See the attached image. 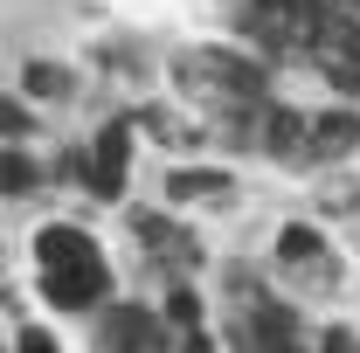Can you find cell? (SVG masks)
I'll use <instances>...</instances> for the list:
<instances>
[{
  "label": "cell",
  "instance_id": "9",
  "mask_svg": "<svg viewBox=\"0 0 360 353\" xmlns=\"http://www.w3.org/2000/svg\"><path fill=\"white\" fill-rule=\"evenodd\" d=\"M28 187H35V167L21 153H0V194H28Z\"/></svg>",
  "mask_w": 360,
  "mask_h": 353
},
{
  "label": "cell",
  "instance_id": "7",
  "mask_svg": "<svg viewBox=\"0 0 360 353\" xmlns=\"http://www.w3.org/2000/svg\"><path fill=\"white\" fill-rule=\"evenodd\" d=\"M104 340H111V347H153V319L132 312V305H118L104 319Z\"/></svg>",
  "mask_w": 360,
  "mask_h": 353
},
{
  "label": "cell",
  "instance_id": "11",
  "mask_svg": "<svg viewBox=\"0 0 360 353\" xmlns=\"http://www.w3.org/2000/svg\"><path fill=\"white\" fill-rule=\"evenodd\" d=\"M194 194H222V174H174V201H194Z\"/></svg>",
  "mask_w": 360,
  "mask_h": 353
},
{
  "label": "cell",
  "instance_id": "14",
  "mask_svg": "<svg viewBox=\"0 0 360 353\" xmlns=\"http://www.w3.org/2000/svg\"><path fill=\"white\" fill-rule=\"evenodd\" d=\"M0 132H28V111L21 104H0Z\"/></svg>",
  "mask_w": 360,
  "mask_h": 353
},
{
  "label": "cell",
  "instance_id": "1",
  "mask_svg": "<svg viewBox=\"0 0 360 353\" xmlns=\"http://www.w3.org/2000/svg\"><path fill=\"white\" fill-rule=\"evenodd\" d=\"M250 35L333 90H360V0H257Z\"/></svg>",
  "mask_w": 360,
  "mask_h": 353
},
{
  "label": "cell",
  "instance_id": "12",
  "mask_svg": "<svg viewBox=\"0 0 360 353\" xmlns=\"http://www.w3.org/2000/svg\"><path fill=\"white\" fill-rule=\"evenodd\" d=\"M167 319H174V326H201V298H194V291H174Z\"/></svg>",
  "mask_w": 360,
  "mask_h": 353
},
{
  "label": "cell",
  "instance_id": "4",
  "mask_svg": "<svg viewBox=\"0 0 360 353\" xmlns=\"http://www.w3.org/2000/svg\"><path fill=\"white\" fill-rule=\"evenodd\" d=\"M84 167H90V194L118 201V194H125V167H132V125H111V132L97 139V153H90Z\"/></svg>",
  "mask_w": 360,
  "mask_h": 353
},
{
  "label": "cell",
  "instance_id": "6",
  "mask_svg": "<svg viewBox=\"0 0 360 353\" xmlns=\"http://www.w3.org/2000/svg\"><path fill=\"white\" fill-rule=\"evenodd\" d=\"M90 250H97V243H90L84 229H42V236H35V257H42V264H70V257H90Z\"/></svg>",
  "mask_w": 360,
  "mask_h": 353
},
{
  "label": "cell",
  "instance_id": "13",
  "mask_svg": "<svg viewBox=\"0 0 360 353\" xmlns=\"http://www.w3.org/2000/svg\"><path fill=\"white\" fill-rule=\"evenodd\" d=\"M28 90H35V97H56V90H63V70L35 63V70H28Z\"/></svg>",
  "mask_w": 360,
  "mask_h": 353
},
{
  "label": "cell",
  "instance_id": "8",
  "mask_svg": "<svg viewBox=\"0 0 360 353\" xmlns=\"http://www.w3.org/2000/svg\"><path fill=\"white\" fill-rule=\"evenodd\" d=\"M243 347H291V319L284 312H264L257 326H243Z\"/></svg>",
  "mask_w": 360,
  "mask_h": 353
},
{
  "label": "cell",
  "instance_id": "5",
  "mask_svg": "<svg viewBox=\"0 0 360 353\" xmlns=\"http://www.w3.org/2000/svg\"><path fill=\"white\" fill-rule=\"evenodd\" d=\"M132 229H139V243H146L153 257H167V264H194V257H201V250H194V236H180L167 215H139Z\"/></svg>",
  "mask_w": 360,
  "mask_h": 353
},
{
  "label": "cell",
  "instance_id": "3",
  "mask_svg": "<svg viewBox=\"0 0 360 353\" xmlns=\"http://www.w3.org/2000/svg\"><path fill=\"white\" fill-rule=\"evenodd\" d=\"M104 257L90 250V257H70V264H42V291H49V305H63V312H84L104 298Z\"/></svg>",
  "mask_w": 360,
  "mask_h": 353
},
{
  "label": "cell",
  "instance_id": "2",
  "mask_svg": "<svg viewBox=\"0 0 360 353\" xmlns=\"http://www.w3.org/2000/svg\"><path fill=\"white\" fill-rule=\"evenodd\" d=\"M264 146L284 160H340L360 146V118L354 111H305V104H270L264 111Z\"/></svg>",
  "mask_w": 360,
  "mask_h": 353
},
{
  "label": "cell",
  "instance_id": "10",
  "mask_svg": "<svg viewBox=\"0 0 360 353\" xmlns=\"http://www.w3.org/2000/svg\"><path fill=\"white\" fill-rule=\"evenodd\" d=\"M277 257H284V264H312V257H319V236H312V229H284Z\"/></svg>",
  "mask_w": 360,
  "mask_h": 353
}]
</instances>
